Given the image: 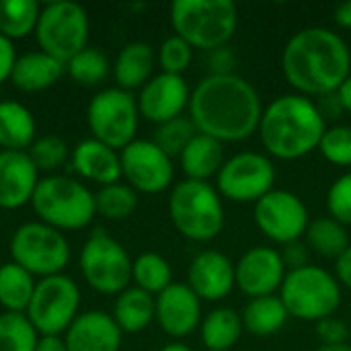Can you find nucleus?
<instances>
[{"instance_id":"a19ab883","label":"nucleus","mask_w":351,"mask_h":351,"mask_svg":"<svg viewBox=\"0 0 351 351\" xmlns=\"http://www.w3.org/2000/svg\"><path fill=\"white\" fill-rule=\"evenodd\" d=\"M327 210L333 220L348 226L351 224V173L341 175L327 193Z\"/></svg>"},{"instance_id":"aec40b11","label":"nucleus","mask_w":351,"mask_h":351,"mask_svg":"<svg viewBox=\"0 0 351 351\" xmlns=\"http://www.w3.org/2000/svg\"><path fill=\"white\" fill-rule=\"evenodd\" d=\"M39 171L27 152L0 150V208L19 210L31 204Z\"/></svg>"},{"instance_id":"f8f14e48","label":"nucleus","mask_w":351,"mask_h":351,"mask_svg":"<svg viewBox=\"0 0 351 351\" xmlns=\"http://www.w3.org/2000/svg\"><path fill=\"white\" fill-rule=\"evenodd\" d=\"M25 315L39 335L62 337L80 315L78 284L66 274L37 280L31 304Z\"/></svg>"},{"instance_id":"c03bdc74","label":"nucleus","mask_w":351,"mask_h":351,"mask_svg":"<svg viewBox=\"0 0 351 351\" xmlns=\"http://www.w3.org/2000/svg\"><path fill=\"white\" fill-rule=\"evenodd\" d=\"M16 47L14 41L6 39L4 35H0V84L10 80L14 64H16Z\"/></svg>"},{"instance_id":"4468645a","label":"nucleus","mask_w":351,"mask_h":351,"mask_svg":"<svg viewBox=\"0 0 351 351\" xmlns=\"http://www.w3.org/2000/svg\"><path fill=\"white\" fill-rule=\"evenodd\" d=\"M255 224L278 245L300 241L308 230V210L304 202L286 189H274L255 204Z\"/></svg>"},{"instance_id":"4c0bfd02","label":"nucleus","mask_w":351,"mask_h":351,"mask_svg":"<svg viewBox=\"0 0 351 351\" xmlns=\"http://www.w3.org/2000/svg\"><path fill=\"white\" fill-rule=\"evenodd\" d=\"M27 154L31 156L39 173H51L68 160L70 150L66 140H62L60 136H41L31 144Z\"/></svg>"},{"instance_id":"72a5a7b5","label":"nucleus","mask_w":351,"mask_h":351,"mask_svg":"<svg viewBox=\"0 0 351 351\" xmlns=\"http://www.w3.org/2000/svg\"><path fill=\"white\" fill-rule=\"evenodd\" d=\"M97 214L107 220H125L138 208V191L128 183H111L95 191Z\"/></svg>"},{"instance_id":"4be33fe9","label":"nucleus","mask_w":351,"mask_h":351,"mask_svg":"<svg viewBox=\"0 0 351 351\" xmlns=\"http://www.w3.org/2000/svg\"><path fill=\"white\" fill-rule=\"evenodd\" d=\"M70 162L74 173L80 175V179L93 181L99 187L119 183L121 179L119 152L95 138L80 140L70 152Z\"/></svg>"},{"instance_id":"f257e3e1","label":"nucleus","mask_w":351,"mask_h":351,"mask_svg":"<svg viewBox=\"0 0 351 351\" xmlns=\"http://www.w3.org/2000/svg\"><path fill=\"white\" fill-rule=\"evenodd\" d=\"M263 105L253 88L239 74L206 76L191 90L189 119L197 134L218 142H241L257 132Z\"/></svg>"},{"instance_id":"8fccbe9b","label":"nucleus","mask_w":351,"mask_h":351,"mask_svg":"<svg viewBox=\"0 0 351 351\" xmlns=\"http://www.w3.org/2000/svg\"><path fill=\"white\" fill-rule=\"evenodd\" d=\"M335 23L343 29H351V0L335 8Z\"/></svg>"},{"instance_id":"de8ad7c7","label":"nucleus","mask_w":351,"mask_h":351,"mask_svg":"<svg viewBox=\"0 0 351 351\" xmlns=\"http://www.w3.org/2000/svg\"><path fill=\"white\" fill-rule=\"evenodd\" d=\"M335 274H337V282L351 290V245L339 259H335Z\"/></svg>"},{"instance_id":"b1692460","label":"nucleus","mask_w":351,"mask_h":351,"mask_svg":"<svg viewBox=\"0 0 351 351\" xmlns=\"http://www.w3.org/2000/svg\"><path fill=\"white\" fill-rule=\"evenodd\" d=\"M154 47L146 41H130L125 43L115 62H113V78H115V86L121 90H136L142 88L150 78H152V70H154Z\"/></svg>"},{"instance_id":"ea45409f","label":"nucleus","mask_w":351,"mask_h":351,"mask_svg":"<svg viewBox=\"0 0 351 351\" xmlns=\"http://www.w3.org/2000/svg\"><path fill=\"white\" fill-rule=\"evenodd\" d=\"M321 154L337 167H351V128L333 125L327 128L319 144Z\"/></svg>"},{"instance_id":"9d476101","label":"nucleus","mask_w":351,"mask_h":351,"mask_svg":"<svg viewBox=\"0 0 351 351\" xmlns=\"http://www.w3.org/2000/svg\"><path fill=\"white\" fill-rule=\"evenodd\" d=\"M88 31L90 23L84 6L68 0L47 2L39 12L35 41L43 53L66 64L72 56L88 47Z\"/></svg>"},{"instance_id":"2f4dec72","label":"nucleus","mask_w":351,"mask_h":351,"mask_svg":"<svg viewBox=\"0 0 351 351\" xmlns=\"http://www.w3.org/2000/svg\"><path fill=\"white\" fill-rule=\"evenodd\" d=\"M304 237H306L308 247L327 259H339L351 245L346 226L333 220L331 216L311 222Z\"/></svg>"},{"instance_id":"c9c22d12","label":"nucleus","mask_w":351,"mask_h":351,"mask_svg":"<svg viewBox=\"0 0 351 351\" xmlns=\"http://www.w3.org/2000/svg\"><path fill=\"white\" fill-rule=\"evenodd\" d=\"M39 333L23 313H0V351H35Z\"/></svg>"},{"instance_id":"2eb2a0df","label":"nucleus","mask_w":351,"mask_h":351,"mask_svg":"<svg viewBox=\"0 0 351 351\" xmlns=\"http://www.w3.org/2000/svg\"><path fill=\"white\" fill-rule=\"evenodd\" d=\"M121 158V177L138 193H162L171 187L175 177L173 158L160 150L152 140H134L123 150Z\"/></svg>"},{"instance_id":"7ed1b4c3","label":"nucleus","mask_w":351,"mask_h":351,"mask_svg":"<svg viewBox=\"0 0 351 351\" xmlns=\"http://www.w3.org/2000/svg\"><path fill=\"white\" fill-rule=\"evenodd\" d=\"M327 121L317 103L302 95L274 99L261 115L259 138L267 154L280 160H296L319 148Z\"/></svg>"},{"instance_id":"c85d7f7f","label":"nucleus","mask_w":351,"mask_h":351,"mask_svg":"<svg viewBox=\"0 0 351 351\" xmlns=\"http://www.w3.org/2000/svg\"><path fill=\"white\" fill-rule=\"evenodd\" d=\"M288 311L280 296H261L251 298V302L243 311V327L251 335L269 337L276 335L288 321Z\"/></svg>"},{"instance_id":"37998d69","label":"nucleus","mask_w":351,"mask_h":351,"mask_svg":"<svg viewBox=\"0 0 351 351\" xmlns=\"http://www.w3.org/2000/svg\"><path fill=\"white\" fill-rule=\"evenodd\" d=\"M208 66H210V74H214V76L234 74L232 68L237 66V56L228 45H222L208 53Z\"/></svg>"},{"instance_id":"39448f33","label":"nucleus","mask_w":351,"mask_h":351,"mask_svg":"<svg viewBox=\"0 0 351 351\" xmlns=\"http://www.w3.org/2000/svg\"><path fill=\"white\" fill-rule=\"evenodd\" d=\"M175 35L193 49H218L228 45L239 27V10L232 0H175L171 4Z\"/></svg>"},{"instance_id":"a211bd4d","label":"nucleus","mask_w":351,"mask_h":351,"mask_svg":"<svg viewBox=\"0 0 351 351\" xmlns=\"http://www.w3.org/2000/svg\"><path fill=\"white\" fill-rule=\"evenodd\" d=\"M156 300V323L175 339L191 335L202 325V300L187 284H171Z\"/></svg>"},{"instance_id":"473e14b6","label":"nucleus","mask_w":351,"mask_h":351,"mask_svg":"<svg viewBox=\"0 0 351 351\" xmlns=\"http://www.w3.org/2000/svg\"><path fill=\"white\" fill-rule=\"evenodd\" d=\"M132 282L136 288L158 296L173 284V269L158 253H142L132 263Z\"/></svg>"},{"instance_id":"09e8293b","label":"nucleus","mask_w":351,"mask_h":351,"mask_svg":"<svg viewBox=\"0 0 351 351\" xmlns=\"http://www.w3.org/2000/svg\"><path fill=\"white\" fill-rule=\"evenodd\" d=\"M35 351H68L64 337L58 335H39V341L35 346Z\"/></svg>"},{"instance_id":"dca6fc26","label":"nucleus","mask_w":351,"mask_h":351,"mask_svg":"<svg viewBox=\"0 0 351 351\" xmlns=\"http://www.w3.org/2000/svg\"><path fill=\"white\" fill-rule=\"evenodd\" d=\"M191 90L183 76L160 72L152 76L136 97L140 117L160 125L183 115L189 107Z\"/></svg>"},{"instance_id":"1a4fd4ad","label":"nucleus","mask_w":351,"mask_h":351,"mask_svg":"<svg viewBox=\"0 0 351 351\" xmlns=\"http://www.w3.org/2000/svg\"><path fill=\"white\" fill-rule=\"evenodd\" d=\"M70 243L64 232L39 220L25 222L12 232V261L39 280L64 274L66 265L70 263Z\"/></svg>"},{"instance_id":"20e7f679","label":"nucleus","mask_w":351,"mask_h":351,"mask_svg":"<svg viewBox=\"0 0 351 351\" xmlns=\"http://www.w3.org/2000/svg\"><path fill=\"white\" fill-rule=\"evenodd\" d=\"M31 208L39 222L60 232L82 230L97 216L95 193L78 179L66 175L41 177Z\"/></svg>"},{"instance_id":"cd10ccee","label":"nucleus","mask_w":351,"mask_h":351,"mask_svg":"<svg viewBox=\"0 0 351 351\" xmlns=\"http://www.w3.org/2000/svg\"><path fill=\"white\" fill-rule=\"evenodd\" d=\"M199 329H202V341L208 351H230L245 331L241 315L228 306L208 313Z\"/></svg>"},{"instance_id":"0eeeda50","label":"nucleus","mask_w":351,"mask_h":351,"mask_svg":"<svg viewBox=\"0 0 351 351\" xmlns=\"http://www.w3.org/2000/svg\"><path fill=\"white\" fill-rule=\"evenodd\" d=\"M280 298L290 317L319 323L337 313L341 304V286L333 274L308 263L286 274Z\"/></svg>"},{"instance_id":"a878e982","label":"nucleus","mask_w":351,"mask_h":351,"mask_svg":"<svg viewBox=\"0 0 351 351\" xmlns=\"http://www.w3.org/2000/svg\"><path fill=\"white\" fill-rule=\"evenodd\" d=\"M181 169L191 181H208L216 177L224 165V148L222 142L206 136L195 134V138L185 146L179 156Z\"/></svg>"},{"instance_id":"6ab92c4d","label":"nucleus","mask_w":351,"mask_h":351,"mask_svg":"<svg viewBox=\"0 0 351 351\" xmlns=\"http://www.w3.org/2000/svg\"><path fill=\"white\" fill-rule=\"evenodd\" d=\"M187 286L195 292L199 300H222L237 286L234 263L220 251H202L193 257L189 265Z\"/></svg>"},{"instance_id":"79ce46f5","label":"nucleus","mask_w":351,"mask_h":351,"mask_svg":"<svg viewBox=\"0 0 351 351\" xmlns=\"http://www.w3.org/2000/svg\"><path fill=\"white\" fill-rule=\"evenodd\" d=\"M317 335L323 346H341L348 343V325L335 317H329L317 323Z\"/></svg>"},{"instance_id":"bb28decb","label":"nucleus","mask_w":351,"mask_h":351,"mask_svg":"<svg viewBox=\"0 0 351 351\" xmlns=\"http://www.w3.org/2000/svg\"><path fill=\"white\" fill-rule=\"evenodd\" d=\"M33 113L19 101H0V148L27 152L37 140Z\"/></svg>"},{"instance_id":"6e6552de","label":"nucleus","mask_w":351,"mask_h":351,"mask_svg":"<svg viewBox=\"0 0 351 351\" xmlns=\"http://www.w3.org/2000/svg\"><path fill=\"white\" fill-rule=\"evenodd\" d=\"M132 263L125 247L107 234L103 228L95 230L82 245L78 265L90 290L103 296H119L130 288Z\"/></svg>"},{"instance_id":"f3484780","label":"nucleus","mask_w":351,"mask_h":351,"mask_svg":"<svg viewBox=\"0 0 351 351\" xmlns=\"http://www.w3.org/2000/svg\"><path fill=\"white\" fill-rule=\"evenodd\" d=\"M234 271L239 290L251 298L274 296V292L282 288L288 274L282 253L271 247L249 249L234 265Z\"/></svg>"},{"instance_id":"c756f323","label":"nucleus","mask_w":351,"mask_h":351,"mask_svg":"<svg viewBox=\"0 0 351 351\" xmlns=\"http://www.w3.org/2000/svg\"><path fill=\"white\" fill-rule=\"evenodd\" d=\"M37 286V278L27 269L8 261L0 265V306L4 313H27L33 292Z\"/></svg>"},{"instance_id":"ddd939ff","label":"nucleus","mask_w":351,"mask_h":351,"mask_svg":"<svg viewBox=\"0 0 351 351\" xmlns=\"http://www.w3.org/2000/svg\"><path fill=\"white\" fill-rule=\"evenodd\" d=\"M276 169L267 154L239 152L224 160L216 175V189L222 197L237 204H257L274 191Z\"/></svg>"},{"instance_id":"7c9ffc66","label":"nucleus","mask_w":351,"mask_h":351,"mask_svg":"<svg viewBox=\"0 0 351 351\" xmlns=\"http://www.w3.org/2000/svg\"><path fill=\"white\" fill-rule=\"evenodd\" d=\"M41 4L37 0H0V35L10 41L35 33Z\"/></svg>"},{"instance_id":"f03ea898","label":"nucleus","mask_w":351,"mask_h":351,"mask_svg":"<svg viewBox=\"0 0 351 351\" xmlns=\"http://www.w3.org/2000/svg\"><path fill=\"white\" fill-rule=\"evenodd\" d=\"M282 70L302 97H325L337 93L351 74V49L335 31L306 27L286 43Z\"/></svg>"},{"instance_id":"49530a36","label":"nucleus","mask_w":351,"mask_h":351,"mask_svg":"<svg viewBox=\"0 0 351 351\" xmlns=\"http://www.w3.org/2000/svg\"><path fill=\"white\" fill-rule=\"evenodd\" d=\"M319 111L323 113V117H341L343 111V105L337 97V93H331V95H325V97H319V103H317Z\"/></svg>"},{"instance_id":"e433bc0d","label":"nucleus","mask_w":351,"mask_h":351,"mask_svg":"<svg viewBox=\"0 0 351 351\" xmlns=\"http://www.w3.org/2000/svg\"><path fill=\"white\" fill-rule=\"evenodd\" d=\"M195 134H197V130H195L193 121L189 117L181 115L177 119L156 125L152 142L173 158V156H181L185 146L195 138Z\"/></svg>"},{"instance_id":"864d4df0","label":"nucleus","mask_w":351,"mask_h":351,"mask_svg":"<svg viewBox=\"0 0 351 351\" xmlns=\"http://www.w3.org/2000/svg\"><path fill=\"white\" fill-rule=\"evenodd\" d=\"M315 351H351L350 343H341V346H321Z\"/></svg>"},{"instance_id":"393cba45","label":"nucleus","mask_w":351,"mask_h":351,"mask_svg":"<svg viewBox=\"0 0 351 351\" xmlns=\"http://www.w3.org/2000/svg\"><path fill=\"white\" fill-rule=\"evenodd\" d=\"M111 317L121 329V333H142L156 319V300L152 294L130 286L115 298Z\"/></svg>"},{"instance_id":"58836bf2","label":"nucleus","mask_w":351,"mask_h":351,"mask_svg":"<svg viewBox=\"0 0 351 351\" xmlns=\"http://www.w3.org/2000/svg\"><path fill=\"white\" fill-rule=\"evenodd\" d=\"M156 60H158L162 72L183 76V72L191 66L193 47L185 39H181L179 35H171L160 43Z\"/></svg>"},{"instance_id":"423d86ee","label":"nucleus","mask_w":351,"mask_h":351,"mask_svg":"<svg viewBox=\"0 0 351 351\" xmlns=\"http://www.w3.org/2000/svg\"><path fill=\"white\" fill-rule=\"evenodd\" d=\"M169 216L173 226L195 243L212 241L224 228L222 197L208 181L177 183L169 197Z\"/></svg>"},{"instance_id":"f704fd0d","label":"nucleus","mask_w":351,"mask_h":351,"mask_svg":"<svg viewBox=\"0 0 351 351\" xmlns=\"http://www.w3.org/2000/svg\"><path fill=\"white\" fill-rule=\"evenodd\" d=\"M66 72L80 86H97L109 76L111 64L99 47H84L66 62Z\"/></svg>"},{"instance_id":"5701e85b","label":"nucleus","mask_w":351,"mask_h":351,"mask_svg":"<svg viewBox=\"0 0 351 351\" xmlns=\"http://www.w3.org/2000/svg\"><path fill=\"white\" fill-rule=\"evenodd\" d=\"M66 72V64L43 53L41 49L27 51L16 58L10 82L23 93H41L51 88Z\"/></svg>"},{"instance_id":"9b49d317","label":"nucleus","mask_w":351,"mask_h":351,"mask_svg":"<svg viewBox=\"0 0 351 351\" xmlns=\"http://www.w3.org/2000/svg\"><path fill=\"white\" fill-rule=\"evenodd\" d=\"M140 123L138 101L132 93L117 86L99 90L86 107V125L90 138L113 150H123L136 140Z\"/></svg>"},{"instance_id":"412c9836","label":"nucleus","mask_w":351,"mask_h":351,"mask_svg":"<svg viewBox=\"0 0 351 351\" xmlns=\"http://www.w3.org/2000/svg\"><path fill=\"white\" fill-rule=\"evenodd\" d=\"M68 351H119L123 333L105 311H84L62 335Z\"/></svg>"},{"instance_id":"603ef678","label":"nucleus","mask_w":351,"mask_h":351,"mask_svg":"<svg viewBox=\"0 0 351 351\" xmlns=\"http://www.w3.org/2000/svg\"><path fill=\"white\" fill-rule=\"evenodd\" d=\"M160 351H193L189 346H185V343H181V341H175V343H169V346H165Z\"/></svg>"},{"instance_id":"a18cd8bd","label":"nucleus","mask_w":351,"mask_h":351,"mask_svg":"<svg viewBox=\"0 0 351 351\" xmlns=\"http://www.w3.org/2000/svg\"><path fill=\"white\" fill-rule=\"evenodd\" d=\"M282 259H284V265L286 269H300L304 265H308V247L302 245L300 241L296 243H290L286 245L284 253H282Z\"/></svg>"},{"instance_id":"3c124183","label":"nucleus","mask_w":351,"mask_h":351,"mask_svg":"<svg viewBox=\"0 0 351 351\" xmlns=\"http://www.w3.org/2000/svg\"><path fill=\"white\" fill-rule=\"evenodd\" d=\"M337 97H339V101H341V105H343V111H346V113H351V74L348 76V80L339 86Z\"/></svg>"}]
</instances>
